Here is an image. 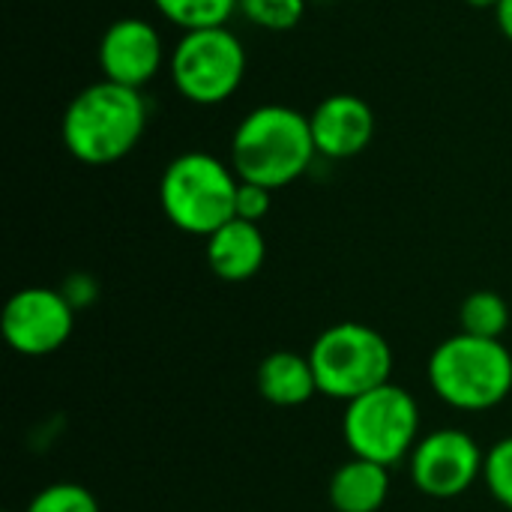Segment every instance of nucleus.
<instances>
[{
  "mask_svg": "<svg viewBox=\"0 0 512 512\" xmlns=\"http://www.w3.org/2000/svg\"><path fill=\"white\" fill-rule=\"evenodd\" d=\"M153 6L183 33L204 27H228L231 15L240 12V0H153Z\"/></svg>",
  "mask_w": 512,
  "mask_h": 512,
  "instance_id": "obj_15",
  "label": "nucleus"
},
{
  "mask_svg": "<svg viewBox=\"0 0 512 512\" xmlns=\"http://www.w3.org/2000/svg\"><path fill=\"white\" fill-rule=\"evenodd\" d=\"M240 15L270 33L294 30L306 15V0H240Z\"/></svg>",
  "mask_w": 512,
  "mask_h": 512,
  "instance_id": "obj_17",
  "label": "nucleus"
},
{
  "mask_svg": "<svg viewBox=\"0 0 512 512\" xmlns=\"http://www.w3.org/2000/svg\"><path fill=\"white\" fill-rule=\"evenodd\" d=\"M309 126L318 156L354 159L372 144L375 114L357 93H330L312 108Z\"/></svg>",
  "mask_w": 512,
  "mask_h": 512,
  "instance_id": "obj_11",
  "label": "nucleus"
},
{
  "mask_svg": "<svg viewBox=\"0 0 512 512\" xmlns=\"http://www.w3.org/2000/svg\"><path fill=\"white\" fill-rule=\"evenodd\" d=\"M63 297L75 306V309H81V306H87L93 297H96V285H93V279L90 276H72L66 285H63Z\"/></svg>",
  "mask_w": 512,
  "mask_h": 512,
  "instance_id": "obj_21",
  "label": "nucleus"
},
{
  "mask_svg": "<svg viewBox=\"0 0 512 512\" xmlns=\"http://www.w3.org/2000/svg\"><path fill=\"white\" fill-rule=\"evenodd\" d=\"M96 60L105 81L144 90L165 66V42L150 21L126 15L105 27L96 45Z\"/></svg>",
  "mask_w": 512,
  "mask_h": 512,
  "instance_id": "obj_10",
  "label": "nucleus"
},
{
  "mask_svg": "<svg viewBox=\"0 0 512 512\" xmlns=\"http://www.w3.org/2000/svg\"><path fill=\"white\" fill-rule=\"evenodd\" d=\"M24 512H99V501L81 483H51L33 495Z\"/></svg>",
  "mask_w": 512,
  "mask_h": 512,
  "instance_id": "obj_18",
  "label": "nucleus"
},
{
  "mask_svg": "<svg viewBox=\"0 0 512 512\" xmlns=\"http://www.w3.org/2000/svg\"><path fill=\"white\" fill-rule=\"evenodd\" d=\"M483 480L492 498L512 512V435L501 438L492 450H486Z\"/></svg>",
  "mask_w": 512,
  "mask_h": 512,
  "instance_id": "obj_19",
  "label": "nucleus"
},
{
  "mask_svg": "<svg viewBox=\"0 0 512 512\" xmlns=\"http://www.w3.org/2000/svg\"><path fill=\"white\" fill-rule=\"evenodd\" d=\"M237 189L240 177L231 162L204 150H189L162 171L159 207L177 231L207 240L234 219Z\"/></svg>",
  "mask_w": 512,
  "mask_h": 512,
  "instance_id": "obj_3",
  "label": "nucleus"
},
{
  "mask_svg": "<svg viewBox=\"0 0 512 512\" xmlns=\"http://www.w3.org/2000/svg\"><path fill=\"white\" fill-rule=\"evenodd\" d=\"M459 333L480 339H501L510 327V306L498 291H474L459 309Z\"/></svg>",
  "mask_w": 512,
  "mask_h": 512,
  "instance_id": "obj_16",
  "label": "nucleus"
},
{
  "mask_svg": "<svg viewBox=\"0 0 512 512\" xmlns=\"http://www.w3.org/2000/svg\"><path fill=\"white\" fill-rule=\"evenodd\" d=\"M207 267L222 282H246L258 276V270L267 261V240L261 225L231 219L216 234L207 237Z\"/></svg>",
  "mask_w": 512,
  "mask_h": 512,
  "instance_id": "obj_12",
  "label": "nucleus"
},
{
  "mask_svg": "<svg viewBox=\"0 0 512 512\" xmlns=\"http://www.w3.org/2000/svg\"><path fill=\"white\" fill-rule=\"evenodd\" d=\"M147 117L141 90L102 78L69 99L60 120V141L84 165H114L138 147L147 132Z\"/></svg>",
  "mask_w": 512,
  "mask_h": 512,
  "instance_id": "obj_1",
  "label": "nucleus"
},
{
  "mask_svg": "<svg viewBox=\"0 0 512 512\" xmlns=\"http://www.w3.org/2000/svg\"><path fill=\"white\" fill-rule=\"evenodd\" d=\"M270 207H273V189H267V186H258V183H246V180H240L237 201H234V216H237V219L261 225V222L267 219Z\"/></svg>",
  "mask_w": 512,
  "mask_h": 512,
  "instance_id": "obj_20",
  "label": "nucleus"
},
{
  "mask_svg": "<svg viewBox=\"0 0 512 512\" xmlns=\"http://www.w3.org/2000/svg\"><path fill=\"white\" fill-rule=\"evenodd\" d=\"M465 3H468V6H474V9H492V12H495L501 0H465Z\"/></svg>",
  "mask_w": 512,
  "mask_h": 512,
  "instance_id": "obj_23",
  "label": "nucleus"
},
{
  "mask_svg": "<svg viewBox=\"0 0 512 512\" xmlns=\"http://www.w3.org/2000/svg\"><path fill=\"white\" fill-rule=\"evenodd\" d=\"M411 480L426 498L450 501L465 495L480 477L486 453L462 429H438L411 450Z\"/></svg>",
  "mask_w": 512,
  "mask_h": 512,
  "instance_id": "obj_9",
  "label": "nucleus"
},
{
  "mask_svg": "<svg viewBox=\"0 0 512 512\" xmlns=\"http://www.w3.org/2000/svg\"><path fill=\"white\" fill-rule=\"evenodd\" d=\"M6 512H12V510H6Z\"/></svg>",
  "mask_w": 512,
  "mask_h": 512,
  "instance_id": "obj_24",
  "label": "nucleus"
},
{
  "mask_svg": "<svg viewBox=\"0 0 512 512\" xmlns=\"http://www.w3.org/2000/svg\"><path fill=\"white\" fill-rule=\"evenodd\" d=\"M429 384L459 411H489L512 393V354L501 339L456 333L429 357Z\"/></svg>",
  "mask_w": 512,
  "mask_h": 512,
  "instance_id": "obj_4",
  "label": "nucleus"
},
{
  "mask_svg": "<svg viewBox=\"0 0 512 512\" xmlns=\"http://www.w3.org/2000/svg\"><path fill=\"white\" fill-rule=\"evenodd\" d=\"M246 48L231 27L186 30L168 54L174 90L192 105L228 102L246 78Z\"/></svg>",
  "mask_w": 512,
  "mask_h": 512,
  "instance_id": "obj_7",
  "label": "nucleus"
},
{
  "mask_svg": "<svg viewBox=\"0 0 512 512\" xmlns=\"http://www.w3.org/2000/svg\"><path fill=\"white\" fill-rule=\"evenodd\" d=\"M342 435L351 456L393 468L420 441V405L399 384H381L345 405Z\"/></svg>",
  "mask_w": 512,
  "mask_h": 512,
  "instance_id": "obj_6",
  "label": "nucleus"
},
{
  "mask_svg": "<svg viewBox=\"0 0 512 512\" xmlns=\"http://www.w3.org/2000/svg\"><path fill=\"white\" fill-rule=\"evenodd\" d=\"M315 156L309 114L279 102L252 108L231 135V168L237 177L273 192L300 180Z\"/></svg>",
  "mask_w": 512,
  "mask_h": 512,
  "instance_id": "obj_2",
  "label": "nucleus"
},
{
  "mask_svg": "<svg viewBox=\"0 0 512 512\" xmlns=\"http://www.w3.org/2000/svg\"><path fill=\"white\" fill-rule=\"evenodd\" d=\"M309 363L315 369L318 393L348 405L351 399L390 384L393 348L375 327L339 321L312 342Z\"/></svg>",
  "mask_w": 512,
  "mask_h": 512,
  "instance_id": "obj_5",
  "label": "nucleus"
},
{
  "mask_svg": "<svg viewBox=\"0 0 512 512\" xmlns=\"http://www.w3.org/2000/svg\"><path fill=\"white\" fill-rule=\"evenodd\" d=\"M327 495L336 512H378L390 495V468L351 456L333 474Z\"/></svg>",
  "mask_w": 512,
  "mask_h": 512,
  "instance_id": "obj_14",
  "label": "nucleus"
},
{
  "mask_svg": "<svg viewBox=\"0 0 512 512\" xmlns=\"http://www.w3.org/2000/svg\"><path fill=\"white\" fill-rule=\"evenodd\" d=\"M75 330V306L63 291L30 285L15 291L0 312V333L21 357H48L60 351Z\"/></svg>",
  "mask_w": 512,
  "mask_h": 512,
  "instance_id": "obj_8",
  "label": "nucleus"
},
{
  "mask_svg": "<svg viewBox=\"0 0 512 512\" xmlns=\"http://www.w3.org/2000/svg\"><path fill=\"white\" fill-rule=\"evenodd\" d=\"M258 393L276 408H300L318 396L315 369L309 354L273 351L258 366Z\"/></svg>",
  "mask_w": 512,
  "mask_h": 512,
  "instance_id": "obj_13",
  "label": "nucleus"
},
{
  "mask_svg": "<svg viewBox=\"0 0 512 512\" xmlns=\"http://www.w3.org/2000/svg\"><path fill=\"white\" fill-rule=\"evenodd\" d=\"M495 21H498V30L512 42V0H501V3H498Z\"/></svg>",
  "mask_w": 512,
  "mask_h": 512,
  "instance_id": "obj_22",
  "label": "nucleus"
}]
</instances>
